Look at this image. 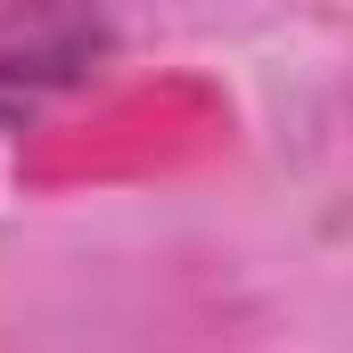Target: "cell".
<instances>
[{"instance_id":"6da1fadb","label":"cell","mask_w":353,"mask_h":353,"mask_svg":"<svg viewBox=\"0 0 353 353\" xmlns=\"http://www.w3.org/2000/svg\"><path fill=\"white\" fill-rule=\"evenodd\" d=\"M107 50V25L99 17H58V8H0V115L17 99H41V90L74 83L90 58Z\"/></svg>"}]
</instances>
